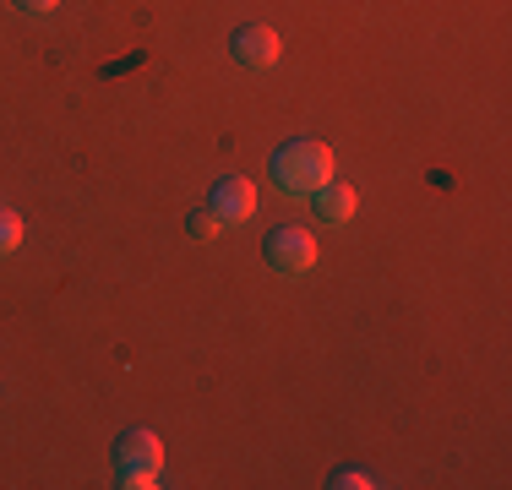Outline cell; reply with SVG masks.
<instances>
[{
	"label": "cell",
	"instance_id": "obj_1",
	"mask_svg": "<svg viewBox=\"0 0 512 490\" xmlns=\"http://www.w3.org/2000/svg\"><path fill=\"white\" fill-rule=\"evenodd\" d=\"M273 186L284 191V196H311V191H322L327 180H333V153H327L322 142H284L273 153Z\"/></svg>",
	"mask_w": 512,
	"mask_h": 490
},
{
	"label": "cell",
	"instance_id": "obj_2",
	"mask_svg": "<svg viewBox=\"0 0 512 490\" xmlns=\"http://www.w3.org/2000/svg\"><path fill=\"white\" fill-rule=\"evenodd\" d=\"M115 469H120V485L126 490H153L158 469H164V441L153 431H126L115 447Z\"/></svg>",
	"mask_w": 512,
	"mask_h": 490
},
{
	"label": "cell",
	"instance_id": "obj_3",
	"mask_svg": "<svg viewBox=\"0 0 512 490\" xmlns=\"http://www.w3.org/2000/svg\"><path fill=\"white\" fill-rule=\"evenodd\" d=\"M267 262H273L284 278L311 273V267H316V235H311L306 224H284V229H273V235H267Z\"/></svg>",
	"mask_w": 512,
	"mask_h": 490
},
{
	"label": "cell",
	"instance_id": "obj_4",
	"mask_svg": "<svg viewBox=\"0 0 512 490\" xmlns=\"http://www.w3.org/2000/svg\"><path fill=\"white\" fill-rule=\"evenodd\" d=\"M207 213H213L224 229L246 224V218H256V186L246 175H224L213 186V196H207Z\"/></svg>",
	"mask_w": 512,
	"mask_h": 490
},
{
	"label": "cell",
	"instance_id": "obj_5",
	"mask_svg": "<svg viewBox=\"0 0 512 490\" xmlns=\"http://www.w3.org/2000/svg\"><path fill=\"white\" fill-rule=\"evenodd\" d=\"M235 60H240V66H251V71L273 66V60H278V33L262 28V22L240 28V33H235Z\"/></svg>",
	"mask_w": 512,
	"mask_h": 490
},
{
	"label": "cell",
	"instance_id": "obj_6",
	"mask_svg": "<svg viewBox=\"0 0 512 490\" xmlns=\"http://www.w3.org/2000/svg\"><path fill=\"white\" fill-rule=\"evenodd\" d=\"M311 207H316V218H322V224H349V218H355V207H360V196H355V186L327 180L322 191H311Z\"/></svg>",
	"mask_w": 512,
	"mask_h": 490
},
{
	"label": "cell",
	"instance_id": "obj_7",
	"mask_svg": "<svg viewBox=\"0 0 512 490\" xmlns=\"http://www.w3.org/2000/svg\"><path fill=\"white\" fill-rule=\"evenodd\" d=\"M17 245H22V218L0 213V251H17Z\"/></svg>",
	"mask_w": 512,
	"mask_h": 490
},
{
	"label": "cell",
	"instance_id": "obj_8",
	"mask_svg": "<svg viewBox=\"0 0 512 490\" xmlns=\"http://www.w3.org/2000/svg\"><path fill=\"white\" fill-rule=\"evenodd\" d=\"M333 485H338V490H371V474H360V469H344Z\"/></svg>",
	"mask_w": 512,
	"mask_h": 490
},
{
	"label": "cell",
	"instance_id": "obj_9",
	"mask_svg": "<svg viewBox=\"0 0 512 490\" xmlns=\"http://www.w3.org/2000/svg\"><path fill=\"white\" fill-rule=\"evenodd\" d=\"M11 6H17V11H33V17H44V11H55L60 0H11Z\"/></svg>",
	"mask_w": 512,
	"mask_h": 490
},
{
	"label": "cell",
	"instance_id": "obj_10",
	"mask_svg": "<svg viewBox=\"0 0 512 490\" xmlns=\"http://www.w3.org/2000/svg\"><path fill=\"white\" fill-rule=\"evenodd\" d=\"M191 229H197V235H213V229H224V224H218L213 213H197V218H191Z\"/></svg>",
	"mask_w": 512,
	"mask_h": 490
}]
</instances>
